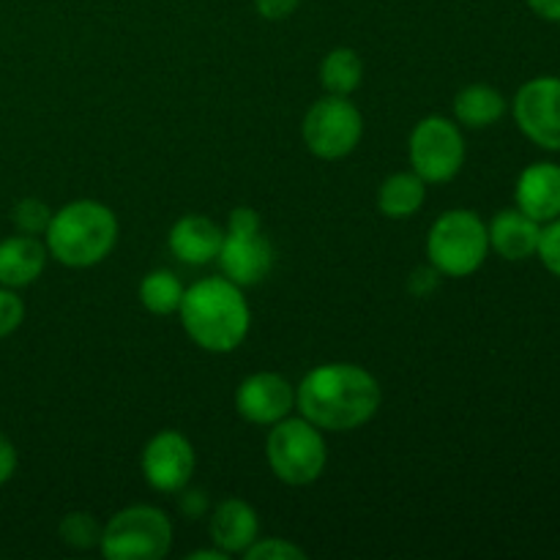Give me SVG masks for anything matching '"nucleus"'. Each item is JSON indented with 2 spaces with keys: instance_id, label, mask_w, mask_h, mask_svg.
Masks as SVG:
<instances>
[{
  "instance_id": "nucleus-8",
  "label": "nucleus",
  "mask_w": 560,
  "mask_h": 560,
  "mask_svg": "<svg viewBox=\"0 0 560 560\" xmlns=\"http://www.w3.org/2000/svg\"><path fill=\"white\" fill-rule=\"evenodd\" d=\"M301 131H304L306 148L317 159L337 162L355 151L364 135V118L359 107L348 102V96H326L312 104Z\"/></svg>"
},
{
  "instance_id": "nucleus-21",
  "label": "nucleus",
  "mask_w": 560,
  "mask_h": 560,
  "mask_svg": "<svg viewBox=\"0 0 560 560\" xmlns=\"http://www.w3.org/2000/svg\"><path fill=\"white\" fill-rule=\"evenodd\" d=\"M184 284L170 271H151L140 282V304L153 315H173L184 299Z\"/></svg>"
},
{
  "instance_id": "nucleus-32",
  "label": "nucleus",
  "mask_w": 560,
  "mask_h": 560,
  "mask_svg": "<svg viewBox=\"0 0 560 560\" xmlns=\"http://www.w3.org/2000/svg\"><path fill=\"white\" fill-rule=\"evenodd\" d=\"M228 558H230L228 552H222L219 547L217 550H197L189 556V560H228Z\"/></svg>"
},
{
  "instance_id": "nucleus-7",
  "label": "nucleus",
  "mask_w": 560,
  "mask_h": 560,
  "mask_svg": "<svg viewBox=\"0 0 560 560\" xmlns=\"http://www.w3.org/2000/svg\"><path fill=\"white\" fill-rule=\"evenodd\" d=\"M219 266L238 288L260 284L273 268V246L260 233V217L252 208H235L224 230Z\"/></svg>"
},
{
  "instance_id": "nucleus-4",
  "label": "nucleus",
  "mask_w": 560,
  "mask_h": 560,
  "mask_svg": "<svg viewBox=\"0 0 560 560\" xmlns=\"http://www.w3.org/2000/svg\"><path fill=\"white\" fill-rule=\"evenodd\" d=\"M490 252L487 224L474 211H446L427 235V257L443 277L463 279L479 271Z\"/></svg>"
},
{
  "instance_id": "nucleus-23",
  "label": "nucleus",
  "mask_w": 560,
  "mask_h": 560,
  "mask_svg": "<svg viewBox=\"0 0 560 560\" xmlns=\"http://www.w3.org/2000/svg\"><path fill=\"white\" fill-rule=\"evenodd\" d=\"M11 219H14V224H16V230H20V233L38 235V233H47L49 219H52V211H49L47 202L27 197V200L16 202L14 211H11Z\"/></svg>"
},
{
  "instance_id": "nucleus-5",
  "label": "nucleus",
  "mask_w": 560,
  "mask_h": 560,
  "mask_svg": "<svg viewBox=\"0 0 560 560\" xmlns=\"http://www.w3.org/2000/svg\"><path fill=\"white\" fill-rule=\"evenodd\" d=\"M173 547V523L156 506L120 509L104 525L98 550L107 560H159Z\"/></svg>"
},
{
  "instance_id": "nucleus-25",
  "label": "nucleus",
  "mask_w": 560,
  "mask_h": 560,
  "mask_svg": "<svg viewBox=\"0 0 560 560\" xmlns=\"http://www.w3.org/2000/svg\"><path fill=\"white\" fill-rule=\"evenodd\" d=\"M536 255H539V260L545 262L547 271L560 279V217L541 228L539 249H536Z\"/></svg>"
},
{
  "instance_id": "nucleus-22",
  "label": "nucleus",
  "mask_w": 560,
  "mask_h": 560,
  "mask_svg": "<svg viewBox=\"0 0 560 560\" xmlns=\"http://www.w3.org/2000/svg\"><path fill=\"white\" fill-rule=\"evenodd\" d=\"M102 525L93 514L88 512H71L66 514L60 523V539L74 550H93L102 541Z\"/></svg>"
},
{
  "instance_id": "nucleus-29",
  "label": "nucleus",
  "mask_w": 560,
  "mask_h": 560,
  "mask_svg": "<svg viewBox=\"0 0 560 560\" xmlns=\"http://www.w3.org/2000/svg\"><path fill=\"white\" fill-rule=\"evenodd\" d=\"M14 470H16V448L14 443L0 432V485H5V481L11 479Z\"/></svg>"
},
{
  "instance_id": "nucleus-10",
  "label": "nucleus",
  "mask_w": 560,
  "mask_h": 560,
  "mask_svg": "<svg viewBox=\"0 0 560 560\" xmlns=\"http://www.w3.org/2000/svg\"><path fill=\"white\" fill-rule=\"evenodd\" d=\"M520 131L545 151H560V77H536L514 96Z\"/></svg>"
},
{
  "instance_id": "nucleus-18",
  "label": "nucleus",
  "mask_w": 560,
  "mask_h": 560,
  "mask_svg": "<svg viewBox=\"0 0 560 560\" xmlns=\"http://www.w3.org/2000/svg\"><path fill=\"white\" fill-rule=\"evenodd\" d=\"M427 200V184L416 173H397L386 178L377 191V208L388 219H408L421 211Z\"/></svg>"
},
{
  "instance_id": "nucleus-19",
  "label": "nucleus",
  "mask_w": 560,
  "mask_h": 560,
  "mask_svg": "<svg viewBox=\"0 0 560 560\" xmlns=\"http://www.w3.org/2000/svg\"><path fill=\"white\" fill-rule=\"evenodd\" d=\"M503 113H506V98L492 85H468L454 98V115L459 124L470 129L492 126L503 118Z\"/></svg>"
},
{
  "instance_id": "nucleus-11",
  "label": "nucleus",
  "mask_w": 560,
  "mask_h": 560,
  "mask_svg": "<svg viewBox=\"0 0 560 560\" xmlns=\"http://www.w3.org/2000/svg\"><path fill=\"white\" fill-rule=\"evenodd\" d=\"M142 476L156 492L175 495L184 487H189L191 474H195V446L189 438L175 430H162L153 435L142 448Z\"/></svg>"
},
{
  "instance_id": "nucleus-17",
  "label": "nucleus",
  "mask_w": 560,
  "mask_h": 560,
  "mask_svg": "<svg viewBox=\"0 0 560 560\" xmlns=\"http://www.w3.org/2000/svg\"><path fill=\"white\" fill-rule=\"evenodd\" d=\"M47 246L36 235H11L0 241V284L3 288H27L42 277L47 266Z\"/></svg>"
},
{
  "instance_id": "nucleus-1",
  "label": "nucleus",
  "mask_w": 560,
  "mask_h": 560,
  "mask_svg": "<svg viewBox=\"0 0 560 560\" xmlns=\"http://www.w3.org/2000/svg\"><path fill=\"white\" fill-rule=\"evenodd\" d=\"M381 383L355 364L315 366L295 388V408L310 424L328 432L364 427L381 408Z\"/></svg>"
},
{
  "instance_id": "nucleus-20",
  "label": "nucleus",
  "mask_w": 560,
  "mask_h": 560,
  "mask_svg": "<svg viewBox=\"0 0 560 560\" xmlns=\"http://www.w3.org/2000/svg\"><path fill=\"white\" fill-rule=\"evenodd\" d=\"M361 77H364V63L359 52L348 47L328 52L320 66V82L331 96H350L361 85Z\"/></svg>"
},
{
  "instance_id": "nucleus-24",
  "label": "nucleus",
  "mask_w": 560,
  "mask_h": 560,
  "mask_svg": "<svg viewBox=\"0 0 560 560\" xmlns=\"http://www.w3.org/2000/svg\"><path fill=\"white\" fill-rule=\"evenodd\" d=\"M244 556L246 560H304L306 552L288 539H257Z\"/></svg>"
},
{
  "instance_id": "nucleus-31",
  "label": "nucleus",
  "mask_w": 560,
  "mask_h": 560,
  "mask_svg": "<svg viewBox=\"0 0 560 560\" xmlns=\"http://www.w3.org/2000/svg\"><path fill=\"white\" fill-rule=\"evenodd\" d=\"M435 284H438L435 268H419V271H416V277L410 279V290H416V293H427V290L435 288Z\"/></svg>"
},
{
  "instance_id": "nucleus-16",
  "label": "nucleus",
  "mask_w": 560,
  "mask_h": 560,
  "mask_svg": "<svg viewBox=\"0 0 560 560\" xmlns=\"http://www.w3.org/2000/svg\"><path fill=\"white\" fill-rule=\"evenodd\" d=\"M490 235V249H495L503 260H528L539 249L541 224L523 213L520 208H506L498 213L487 228Z\"/></svg>"
},
{
  "instance_id": "nucleus-28",
  "label": "nucleus",
  "mask_w": 560,
  "mask_h": 560,
  "mask_svg": "<svg viewBox=\"0 0 560 560\" xmlns=\"http://www.w3.org/2000/svg\"><path fill=\"white\" fill-rule=\"evenodd\" d=\"M180 492H184V495H180V512H184L186 517L197 520V517H202V514L208 512L206 492H202V490H186V487Z\"/></svg>"
},
{
  "instance_id": "nucleus-12",
  "label": "nucleus",
  "mask_w": 560,
  "mask_h": 560,
  "mask_svg": "<svg viewBox=\"0 0 560 560\" xmlns=\"http://www.w3.org/2000/svg\"><path fill=\"white\" fill-rule=\"evenodd\" d=\"M235 408L249 424L273 427L295 408V388L277 372H255L235 392Z\"/></svg>"
},
{
  "instance_id": "nucleus-30",
  "label": "nucleus",
  "mask_w": 560,
  "mask_h": 560,
  "mask_svg": "<svg viewBox=\"0 0 560 560\" xmlns=\"http://www.w3.org/2000/svg\"><path fill=\"white\" fill-rule=\"evenodd\" d=\"M534 14H539L547 22H560V0H528Z\"/></svg>"
},
{
  "instance_id": "nucleus-13",
  "label": "nucleus",
  "mask_w": 560,
  "mask_h": 560,
  "mask_svg": "<svg viewBox=\"0 0 560 560\" xmlns=\"http://www.w3.org/2000/svg\"><path fill=\"white\" fill-rule=\"evenodd\" d=\"M517 208L539 224L560 217V167L552 162H536L523 170L517 180Z\"/></svg>"
},
{
  "instance_id": "nucleus-15",
  "label": "nucleus",
  "mask_w": 560,
  "mask_h": 560,
  "mask_svg": "<svg viewBox=\"0 0 560 560\" xmlns=\"http://www.w3.org/2000/svg\"><path fill=\"white\" fill-rule=\"evenodd\" d=\"M211 539L228 556H244L260 534V520L257 512L241 498H228L213 509L211 517Z\"/></svg>"
},
{
  "instance_id": "nucleus-27",
  "label": "nucleus",
  "mask_w": 560,
  "mask_h": 560,
  "mask_svg": "<svg viewBox=\"0 0 560 560\" xmlns=\"http://www.w3.org/2000/svg\"><path fill=\"white\" fill-rule=\"evenodd\" d=\"M299 3L301 0H255L260 16H266V20L271 22L288 20V16L299 9Z\"/></svg>"
},
{
  "instance_id": "nucleus-3",
  "label": "nucleus",
  "mask_w": 560,
  "mask_h": 560,
  "mask_svg": "<svg viewBox=\"0 0 560 560\" xmlns=\"http://www.w3.org/2000/svg\"><path fill=\"white\" fill-rule=\"evenodd\" d=\"M44 238V246L58 262L69 268H91L115 249L118 219L104 202L74 200L52 213Z\"/></svg>"
},
{
  "instance_id": "nucleus-2",
  "label": "nucleus",
  "mask_w": 560,
  "mask_h": 560,
  "mask_svg": "<svg viewBox=\"0 0 560 560\" xmlns=\"http://www.w3.org/2000/svg\"><path fill=\"white\" fill-rule=\"evenodd\" d=\"M178 315L191 342L208 353L235 350L252 326L244 288L230 282L228 277L200 279L189 290H184Z\"/></svg>"
},
{
  "instance_id": "nucleus-14",
  "label": "nucleus",
  "mask_w": 560,
  "mask_h": 560,
  "mask_svg": "<svg viewBox=\"0 0 560 560\" xmlns=\"http://www.w3.org/2000/svg\"><path fill=\"white\" fill-rule=\"evenodd\" d=\"M222 241L224 230L213 219L200 217V213L178 219L170 230V249L186 266H208L217 260Z\"/></svg>"
},
{
  "instance_id": "nucleus-6",
  "label": "nucleus",
  "mask_w": 560,
  "mask_h": 560,
  "mask_svg": "<svg viewBox=\"0 0 560 560\" xmlns=\"http://www.w3.org/2000/svg\"><path fill=\"white\" fill-rule=\"evenodd\" d=\"M266 454L273 476L290 487H306L320 479L328 459L323 432L304 416L277 421L268 432Z\"/></svg>"
},
{
  "instance_id": "nucleus-9",
  "label": "nucleus",
  "mask_w": 560,
  "mask_h": 560,
  "mask_svg": "<svg viewBox=\"0 0 560 560\" xmlns=\"http://www.w3.org/2000/svg\"><path fill=\"white\" fill-rule=\"evenodd\" d=\"M408 151L413 173L424 184H446L465 164L463 131L443 115H430L416 124Z\"/></svg>"
},
{
  "instance_id": "nucleus-26",
  "label": "nucleus",
  "mask_w": 560,
  "mask_h": 560,
  "mask_svg": "<svg viewBox=\"0 0 560 560\" xmlns=\"http://www.w3.org/2000/svg\"><path fill=\"white\" fill-rule=\"evenodd\" d=\"M25 320V304L11 288L0 284V339L14 334Z\"/></svg>"
}]
</instances>
